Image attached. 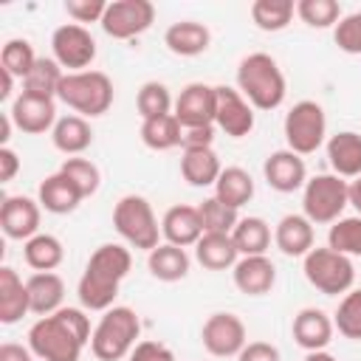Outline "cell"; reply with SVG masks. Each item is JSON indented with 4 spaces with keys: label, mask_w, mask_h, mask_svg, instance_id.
I'll return each instance as SVG.
<instances>
[{
    "label": "cell",
    "mask_w": 361,
    "mask_h": 361,
    "mask_svg": "<svg viewBox=\"0 0 361 361\" xmlns=\"http://www.w3.org/2000/svg\"><path fill=\"white\" fill-rule=\"evenodd\" d=\"M90 319L79 307H59L42 316L28 330V347L42 361H79L85 344H90Z\"/></svg>",
    "instance_id": "cell-1"
},
{
    "label": "cell",
    "mask_w": 361,
    "mask_h": 361,
    "mask_svg": "<svg viewBox=\"0 0 361 361\" xmlns=\"http://www.w3.org/2000/svg\"><path fill=\"white\" fill-rule=\"evenodd\" d=\"M130 268H133V257L124 245H118V243L99 245L90 254L85 274L76 285V296H79L82 307L85 310H110L113 299L118 293V285L124 282Z\"/></svg>",
    "instance_id": "cell-2"
},
{
    "label": "cell",
    "mask_w": 361,
    "mask_h": 361,
    "mask_svg": "<svg viewBox=\"0 0 361 361\" xmlns=\"http://www.w3.org/2000/svg\"><path fill=\"white\" fill-rule=\"evenodd\" d=\"M237 90L245 96V102L257 110H276L285 102L288 85L285 73L279 71L276 59L271 54H248L243 56L237 68Z\"/></svg>",
    "instance_id": "cell-3"
},
{
    "label": "cell",
    "mask_w": 361,
    "mask_h": 361,
    "mask_svg": "<svg viewBox=\"0 0 361 361\" xmlns=\"http://www.w3.org/2000/svg\"><path fill=\"white\" fill-rule=\"evenodd\" d=\"M141 333L138 313L133 307H110L99 319L93 336H90V350L99 361H121L124 355L133 353L135 338Z\"/></svg>",
    "instance_id": "cell-4"
},
{
    "label": "cell",
    "mask_w": 361,
    "mask_h": 361,
    "mask_svg": "<svg viewBox=\"0 0 361 361\" xmlns=\"http://www.w3.org/2000/svg\"><path fill=\"white\" fill-rule=\"evenodd\" d=\"M56 99L82 116H104L113 104V82L102 71L65 73L56 90Z\"/></svg>",
    "instance_id": "cell-5"
},
{
    "label": "cell",
    "mask_w": 361,
    "mask_h": 361,
    "mask_svg": "<svg viewBox=\"0 0 361 361\" xmlns=\"http://www.w3.org/2000/svg\"><path fill=\"white\" fill-rule=\"evenodd\" d=\"M113 226L118 231V237L133 245V248H141V251H152L158 248V220H155V212L149 206L147 197L141 195H124L116 209H113Z\"/></svg>",
    "instance_id": "cell-6"
},
{
    "label": "cell",
    "mask_w": 361,
    "mask_h": 361,
    "mask_svg": "<svg viewBox=\"0 0 361 361\" xmlns=\"http://www.w3.org/2000/svg\"><path fill=\"white\" fill-rule=\"evenodd\" d=\"M302 271H305V279L322 290L324 296H338V293H347L355 282V268L350 262V257L333 251L330 245L327 248H310L305 254V262H302Z\"/></svg>",
    "instance_id": "cell-7"
},
{
    "label": "cell",
    "mask_w": 361,
    "mask_h": 361,
    "mask_svg": "<svg viewBox=\"0 0 361 361\" xmlns=\"http://www.w3.org/2000/svg\"><path fill=\"white\" fill-rule=\"evenodd\" d=\"M327 135V118L319 102L302 99L296 102L285 116V141L288 149L296 155H310L324 144Z\"/></svg>",
    "instance_id": "cell-8"
},
{
    "label": "cell",
    "mask_w": 361,
    "mask_h": 361,
    "mask_svg": "<svg viewBox=\"0 0 361 361\" xmlns=\"http://www.w3.org/2000/svg\"><path fill=\"white\" fill-rule=\"evenodd\" d=\"M350 206L347 180L338 175H316L305 183L302 192V209L310 223H336L341 220V212Z\"/></svg>",
    "instance_id": "cell-9"
},
{
    "label": "cell",
    "mask_w": 361,
    "mask_h": 361,
    "mask_svg": "<svg viewBox=\"0 0 361 361\" xmlns=\"http://www.w3.org/2000/svg\"><path fill=\"white\" fill-rule=\"evenodd\" d=\"M155 20V6L149 0H113L102 17V31L113 39H133L144 34Z\"/></svg>",
    "instance_id": "cell-10"
},
{
    "label": "cell",
    "mask_w": 361,
    "mask_h": 361,
    "mask_svg": "<svg viewBox=\"0 0 361 361\" xmlns=\"http://www.w3.org/2000/svg\"><path fill=\"white\" fill-rule=\"evenodd\" d=\"M51 48H54V59L62 68H71V73L85 71L93 59H96V39L93 34L79 25V23H65L54 31L51 37Z\"/></svg>",
    "instance_id": "cell-11"
},
{
    "label": "cell",
    "mask_w": 361,
    "mask_h": 361,
    "mask_svg": "<svg viewBox=\"0 0 361 361\" xmlns=\"http://www.w3.org/2000/svg\"><path fill=\"white\" fill-rule=\"evenodd\" d=\"M200 341H203V347H206L212 355H217V358L240 355V350L248 344V338H245V324H243V319L234 316V313H212V316L203 322Z\"/></svg>",
    "instance_id": "cell-12"
},
{
    "label": "cell",
    "mask_w": 361,
    "mask_h": 361,
    "mask_svg": "<svg viewBox=\"0 0 361 361\" xmlns=\"http://www.w3.org/2000/svg\"><path fill=\"white\" fill-rule=\"evenodd\" d=\"M175 118L183 130L195 127H214L217 118V90L203 82H192L175 99Z\"/></svg>",
    "instance_id": "cell-13"
},
{
    "label": "cell",
    "mask_w": 361,
    "mask_h": 361,
    "mask_svg": "<svg viewBox=\"0 0 361 361\" xmlns=\"http://www.w3.org/2000/svg\"><path fill=\"white\" fill-rule=\"evenodd\" d=\"M8 116L17 130H23L28 135H42L45 130H54V124H56V104H54V99L34 96V93L23 90L11 102Z\"/></svg>",
    "instance_id": "cell-14"
},
{
    "label": "cell",
    "mask_w": 361,
    "mask_h": 361,
    "mask_svg": "<svg viewBox=\"0 0 361 361\" xmlns=\"http://www.w3.org/2000/svg\"><path fill=\"white\" fill-rule=\"evenodd\" d=\"M217 118L214 124L231 135V138H243L254 130V107L245 102V96L228 85H217Z\"/></svg>",
    "instance_id": "cell-15"
},
{
    "label": "cell",
    "mask_w": 361,
    "mask_h": 361,
    "mask_svg": "<svg viewBox=\"0 0 361 361\" xmlns=\"http://www.w3.org/2000/svg\"><path fill=\"white\" fill-rule=\"evenodd\" d=\"M0 228L8 240H31L39 234V200L11 195L0 206Z\"/></svg>",
    "instance_id": "cell-16"
},
{
    "label": "cell",
    "mask_w": 361,
    "mask_h": 361,
    "mask_svg": "<svg viewBox=\"0 0 361 361\" xmlns=\"http://www.w3.org/2000/svg\"><path fill=\"white\" fill-rule=\"evenodd\" d=\"M262 175L268 180L271 189L288 195V192H296L307 183V169H305V161L302 155L290 152V149H276L265 158L262 164Z\"/></svg>",
    "instance_id": "cell-17"
},
{
    "label": "cell",
    "mask_w": 361,
    "mask_h": 361,
    "mask_svg": "<svg viewBox=\"0 0 361 361\" xmlns=\"http://www.w3.org/2000/svg\"><path fill=\"white\" fill-rule=\"evenodd\" d=\"M161 234L166 237L169 245H178V248L197 245V240L206 234L197 206H183V203H178V206L166 209V214H164V220H161Z\"/></svg>",
    "instance_id": "cell-18"
},
{
    "label": "cell",
    "mask_w": 361,
    "mask_h": 361,
    "mask_svg": "<svg viewBox=\"0 0 361 361\" xmlns=\"http://www.w3.org/2000/svg\"><path fill=\"white\" fill-rule=\"evenodd\" d=\"M274 282H276V268H274V262L265 254L237 259V265H234V285H237L240 293H245V296H265V293H271Z\"/></svg>",
    "instance_id": "cell-19"
},
{
    "label": "cell",
    "mask_w": 361,
    "mask_h": 361,
    "mask_svg": "<svg viewBox=\"0 0 361 361\" xmlns=\"http://www.w3.org/2000/svg\"><path fill=\"white\" fill-rule=\"evenodd\" d=\"M333 322L324 310L319 307H302L296 316H293V338L302 350L307 353H316V350H324L333 338Z\"/></svg>",
    "instance_id": "cell-20"
},
{
    "label": "cell",
    "mask_w": 361,
    "mask_h": 361,
    "mask_svg": "<svg viewBox=\"0 0 361 361\" xmlns=\"http://www.w3.org/2000/svg\"><path fill=\"white\" fill-rule=\"evenodd\" d=\"M37 200H39V206H42L45 212H51V214H71V212L85 200V195L79 192V186H76L68 175L54 172V175H48V178L39 183Z\"/></svg>",
    "instance_id": "cell-21"
},
{
    "label": "cell",
    "mask_w": 361,
    "mask_h": 361,
    "mask_svg": "<svg viewBox=\"0 0 361 361\" xmlns=\"http://www.w3.org/2000/svg\"><path fill=\"white\" fill-rule=\"evenodd\" d=\"M28 299H31V313L37 316H51L62 307L65 299V282L54 271H37L25 279Z\"/></svg>",
    "instance_id": "cell-22"
},
{
    "label": "cell",
    "mask_w": 361,
    "mask_h": 361,
    "mask_svg": "<svg viewBox=\"0 0 361 361\" xmlns=\"http://www.w3.org/2000/svg\"><path fill=\"white\" fill-rule=\"evenodd\" d=\"M274 243L285 257H305L313 248V223L305 214H285L274 228Z\"/></svg>",
    "instance_id": "cell-23"
},
{
    "label": "cell",
    "mask_w": 361,
    "mask_h": 361,
    "mask_svg": "<svg viewBox=\"0 0 361 361\" xmlns=\"http://www.w3.org/2000/svg\"><path fill=\"white\" fill-rule=\"evenodd\" d=\"M28 310H31V299H28L25 282L17 276L14 268L3 265L0 268V322L17 324Z\"/></svg>",
    "instance_id": "cell-24"
},
{
    "label": "cell",
    "mask_w": 361,
    "mask_h": 361,
    "mask_svg": "<svg viewBox=\"0 0 361 361\" xmlns=\"http://www.w3.org/2000/svg\"><path fill=\"white\" fill-rule=\"evenodd\" d=\"M327 158H330L333 175H338V178H358L361 175V135L353 133V130L330 135Z\"/></svg>",
    "instance_id": "cell-25"
},
{
    "label": "cell",
    "mask_w": 361,
    "mask_h": 361,
    "mask_svg": "<svg viewBox=\"0 0 361 361\" xmlns=\"http://www.w3.org/2000/svg\"><path fill=\"white\" fill-rule=\"evenodd\" d=\"M164 42L172 54L178 56H197L209 48L212 42V34L203 23H195V20H180V23H172L164 34Z\"/></svg>",
    "instance_id": "cell-26"
},
{
    "label": "cell",
    "mask_w": 361,
    "mask_h": 361,
    "mask_svg": "<svg viewBox=\"0 0 361 361\" xmlns=\"http://www.w3.org/2000/svg\"><path fill=\"white\" fill-rule=\"evenodd\" d=\"M223 166L220 158L214 155L212 147H200V149H183L180 158V175L189 186H212L217 183Z\"/></svg>",
    "instance_id": "cell-27"
},
{
    "label": "cell",
    "mask_w": 361,
    "mask_h": 361,
    "mask_svg": "<svg viewBox=\"0 0 361 361\" xmlns=\"http://www.w3.org/2000/svg\"><path fill=\"white\" fill-rule=\"evenodd\" d=\"M195 257L206 271H226L237 265V245L231 234H203L195 245Z\"/></svg>",
    "instance_id": "cell-28"
},
{
    "label": "cell",
    "mask_w": 361,
    "mask_h": 361,
    "mask_svg": "<svg viewBox=\"0 0 361 361\" xmlns=\"http://www.w3.org/2000/svg\"><path fill=\"white\" fill-rule=\"evenodd\" d=\"M51 141L65 155H79L93 144V130L82 116H62L51 130Z\"/></svg>",
    "instance_id": "cell-29"
},
{
    "label": "cell",
    "mask_w": 361,
    "mask_h": 361,
    "mask_svg": "<svg viewBox=\"0 0 361 361\" xmlns=\"http://www.w3.org/2000/svg\"><path fill=\"white\" fill-rule=\"evenodd\" d=\"M214 197L231 209H240L254 197V178L243 166H226L214 183Z\"/></svg>",
    "instance_id": "cell-30"
},
{
    "label": "cell",
    "mask_w": 361,
    "mask_h": 361,
    "mask_svg": "<svg viewBox=\"0 0 361 361\" xmlns=\"http://www.w3.org/2000/svg\"><path fill=\"white\" fill-rule=\"evenodd\" d=\"M147 268L161 282H178V279H183L189 274V257H186L183 248L164 243V245H158V248L149 251Z\"/></svg>",
    "instance_id": "cell-31"
},
{
    "label": "cell",
    "mask_w": 361,
    "mask_h": 361,
    "mask_svg": "<svg viewBox=\"0 0 361 361\" xmlns=\"http://www.w3.org/2000/svg\"><path fill=\"white\" fill-rule=\"evenodd\" d=\"M141 141L155 152H166V149H175L178 144H183V127L175 118V113L147 118V121H141Z\"/></svg>",
    "instance_id": "cell-32"
},
{
    "label": "cell",
    "mask_w": 361,
    "mask_h": 361,
    "mask_svg": "<svg viewBox=\"0 0 361 361\" xmlns=\"http://www.w3.org/2000/svg\"><path fill=\"white\" fill-rule=\"evenodd\" d=\"M231 240L243 257H259L271 245V226L262 217H243L234 226Z\"/></svg>",
    "instance_id": "cell-33"
},
{
    "label": "cell",
    "mask_w": 361,
    "mask_h": 361,
    "mask_svg": "<svg viewBox=\"0 0 361 361\" xmlns=\"http://www.w3.org/2000/svg\"><path fill=\"white\" fill-rule=\"evenodd\" d=\"M23 257L34 271H54L62 262L65 248H62L59 237H54V234H34L31 240H25Z\"/></svg>",
    "instance_id": "cell-34"
},
{
    "label": "cell",
    "mask_w": 361,
    "mask_h": 361,
    "mask_svg": "<svg viewBox=\"0 0 361 361\" xmlns=\"http://www.w3.org/2000/svg\"><path fill=\"white\" fill-rule=\"evenodd\" d=\"M62 65L56 59H48V56H39L31 68V73L23 79V90L25 93H34V96H45V99H54L56 90H59V82H62Z\"/></svg>",
    "instance_id": "cell-35"
},
{
    "label": "cell",
    "mask_w": 361,
    "mask_h": 361,
    "mask_svg": "<svg viewBox=\"0 0 361 361\" xmlns=\"http://www.w3.org/2000/svg\"><path fill=\"white\" fill-rule=\"evenodd\" d=\"M293 11L296 6L290 0H254L251 3V20L262 31H282L290 23Z\"/></svg>",
    "instance_id": "cell-36"
},
{
    "label": "cell",
    "mask_w": 361,
    "mask_h": 361,
    "mask_svg": "<svg viewBox=\"0 0 361 361\" xmlns=\"http://www.w3.org/2000/svg\"><path fill=\"white\" fill-rule=\"evenodd\" d=\"M327 245L344 257H361V214L336 220L327 231Z\"/></svg>",
    "instance_id": "cell-37"
},
{
    "label": "cell",
    "mask_w": 361,
    "mask_h": 361,
    "mask_svg": "<svg viewBox=\"0 0 361 361\" xmlns=\"http://www.w3.org/2000/svg\"><path fill=\"white\" fill-rule=\"evenodd\" d=\"M37 59L39 56L34 54V48H31L28 39H8L3 45V51H0V68L8 71L14 79H25L31 73V68H34Z\"/></svg>",
    "instance_id": "cell-38"
},
{
    "label": "cell",
    "mask_w": 361,
    "mask_h": 361,
    "mask_svg": "<svg viewBox=\"0 0 361 361\" xmlns=\"http://www.w3.org/2000/svg\"><path fill=\"white\" fill-rule=\"evenodd\" d=\"M197 212H200V220H203V231L206 234H231L234 226L240 223L237 209L220 203L217 197H206L197 206Z\"/></svg>",
    "instance_id": "cell-39"
},
{
    "label": "cell",
    "mask_w": 361,
    "mask_h": 361,
    "mask_svg": "<svg viewBox=\"0 0 361 361\" xmlns=\"http://www.w3.org/2000/svg\"><path fill=\"white\" fill-rule=\"evenodd\" d=\"M135 107L141 113V118H158V116H169L172 110V96L169 87L164 82H144L135 99Z\"/></svg>",
    "instance_id": "cell-40"
},
{
    "label": "cell",
    "mask_w": 361,
    "mask_h": 361,
    "mask_svg": "<svg viewBox=\"0 0 361 361\" xmlns=\"http://www.w3.org/2000/svg\"><path fill=\"white\" fill-rule=\"evenodd\" d=\"M296 14L310 28H330L341 20V6L336 0H299Z\"/></svg>",
    "instance_id": "cell-41"
},
{
    "label": "cell",
    "mask_w": 361,
    "mask_h": 361,
    "mask_svg": "<svg viewBox=\"0 0 361 361\" xmlns=\"http://www.w3.org/2000/svg\"><path fill=\"white\" fill-rule=\"evenodd\" d=\"M333 324L338 327V333L344 338L361 341V290H347V296L341 299Z\"/></svg>",
    "instance_id": "cell-42"
},
{
    "label": "cell",
    "mask_w": 361,
    "mask_h": 361,
    "mask_svg": "<svg viewBox=\"0 0 361 361\" xmlns=\"http://www.w3.org/2000/svg\"><path fill=\"white\" fill-rule=\"evenodd\" d=\"M59 172H62V175H68V178L79 186V192H82L85 197L96 195L99 180H102V175H99L96 164H90L87 158H68V161L59 166Z\"/></svg>",
    "instance_id": "cell-43"
},
{
    "label": "cell",
    "mask_w": 361,
    "mask_h": 361,
    "mask_svg": "<svg viewBox=\"0 0 361 361\" xmlns=\"http://www.w3.org/2000/svg\"><path fill=\"white\" fill-rule=\"evenodd\" d=\"M333 39L344 54H361V11H353V14L341 17L336 23Z\"/></svg>",
    "instance_id": "cell-44"
},
{
    "label": "cell",
    "mask_w": 361,
    "mask_h": 361,
    "mask_svg": "<svg viewBox=\"0 0 361 361\" xmlns=\"http://www.w3.org/2000/svg\"><path fill=\"white\" fill-rule=\"evenodd\" d=\"M65 11L76 23H102L107 3L104 0H65Z\"/></svg>",
    "instance_id": "cell-45"
},
{
    "label": "cell",
    "mask_w": 361,
    "mask_h": 361,
    "mask_svg": "<svg viewBox=\"0 0 361 361\" xmlns=\"http://www.w3.org/2000/svg\"><path fill=\"white\" fill-rule=\"evenodd\" d=\"M127 361H175V355L161 341H138Z\"/></svg>",
    "instance_id": "cell-46"
},
{
    "label": "cell",
    "mask_w": 361,
    "mask_h": 361,
    "mask_svg": "<svg viewBox=\"0 0 361 361\" xmlns=\"http://www.w3.org/2000/svg\"><path fill=\"white\" fill-rule=\"evenodd\" d=\"M237 361H279V350L268 341H248L240 350Z\"/></svg>",
    "instance_id": "cell-47"
},
{
    "label": "cell",
    "mask_w": 361,
    "mask_h": 361,
    "mask_svg": "<svg viewBox=\"0 0 361 361\" xmlns=\"http://www.w3.org/2000/svg\"><path fill=\"white\" fill-rule=\"evenodd\" d=\"M212 141H214V127H195V130H183V149L212 147Z\"/></svg>",
    "instance_id": "cell-48"
},
{
    "label": "cell",
    "mask_w": 361,
    "mask_h": 361,
    "mask_svg": "<svg viewBox=\"0 0 361 361\" xmlns=\"http://www.w3.org/2000/svg\"><path fill=\"white\" fill-rule=\"evenodd\" d=\"M17 169H20L17 152H14L11 147H0V180L8 183V180L17 175Z\"/></svg>",
    "instance_id": "cell-49"
},
{
    "label": "cell",
    "mask_w": 361,
    "mask_h": 361,
    "mask_svg": "<svg viewBox=\"0 0 361 361\" xmlns=\"http://www.w3.org/2000/svg\"><path fill=\"white\" fill-rule=\"evenodd\" d=\"M31 347H23V344H14V341H6L0 344V361H31Z\"/></svg>",
    "instance_id": "cell-50"
},
{
    "label": "cell",
    "mask_w": 361,
    "mask_h": 361,
    "mask_svg": "<svg viewBox=\"0 0 361 361\" xmlns=\"http://www.w3.org/2000/svg\"><path fill=\"white\" fill-rule=\"evenodd\" d=\"M347 195H350V206H355L358 214H361V175L347 183Z\"/></svg>",
    "instance_id": "cell-51"
},
{
    "label": "cell",
    "mask_w": 361,
    "mask_h": 361,
    "mask_svg": "<svg viewBox=\"0 0 361 361\" xmlns=\"http://www.w3.org/2000/svg\"><path fill=\"white\" fill-rule=\"evenodd\" d=\"M0 82H3V85H0V99L6 102V99L11 96V87H14V76H11L8 71H3V68H0Z\"/></svg>",
    "instance_id": "cell-52"
},
{
    "label": "cell",
    "mask_w": 361,
    "mask_h": 361,
    "mask_svg": "<svg viewBox=\"0 0 361 361\" xmlns=\"http://www.w3.org/2000/svg\"><path fill=\"white\" fill-rule=\"evenodd\" d=\"M305 361H336V358L330 353H324V350H316V353H307Z\"/></svg>",
    "instance_id": "cell-53"
}]
</instances>
